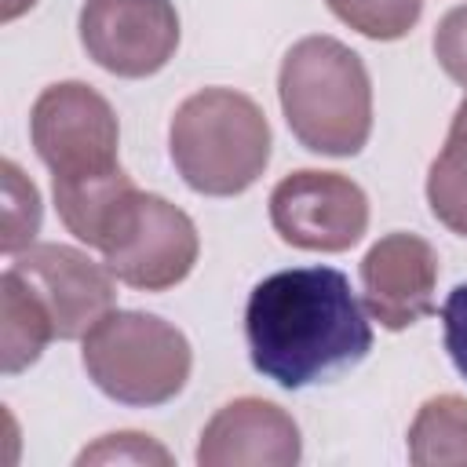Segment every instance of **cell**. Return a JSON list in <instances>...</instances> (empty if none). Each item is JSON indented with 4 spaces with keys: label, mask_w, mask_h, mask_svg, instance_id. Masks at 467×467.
Masks as SVG:
<instances>
[{
    "label": "cell",
    "mask_w": 467,
    "mask_h": 467,
    "mask_svg": "<svg viewBox=\"0 0 467 467\" xmlns=\"http://www.w3.org/2000/svg\"><path fill=\"white\" fill-rule=\"evenodd\" d=\"M29 135L36 157L51 168L55 186H77L120 171L117 113L95 88L80 80H62L36 95Z\"/></svg>",
    "instance_id": "obj_5"
},
{
    "label": "cell",
    "mask_w": 467,
    "mask_h": 467,
    "mask_svg": "<svg viewBox=\"0 0 467 467\" xmlns=\"http://www.w3.org/2000/svg\"><path fill=\"white\" fill-rule=\"evenodd\" d=\"M88 379L120 405H164L190 379L186 336L157 314L109 310L88 336L80 354Z\"/></svg>",
    "instance_id": "obj_4"
},
{
    "label": "cell",
    "mask_w": 467,
    "mask_h": 467,
    "mask_svg": "<svg viewBox=\"0 0 467 467\" xmlns=\"http://www.w3.org/2000/svg\"><path fill=\"white\" fill-rule=\"evenodd\" d=\"M303 456L296 420L263 398L223 405L201 431V467H292Z\"/></svg>",
    "instance_id": "obj_11"
},
{
    "label": "cell",
    "mask_w": 467,
    "mask_h": 467,
    "mask_svg": "<svg viewBox=\"0 0 467 467\" xmlns=\"http://www.w3.org/2000/svg\"><path fill=\"white\" fill-rule=\"evenodd\" d=\"M33 4H36V0H4V18H7V22L18 18V15H22L26 7H33Z\"/></svg>",
    "instance_id": "obj_20"
},
{
    "label": "cell",
    "mask_w": 467,
    "mask_h": 467,
    "mask_svg": "<svg viewBox=\"0 0 467 467\" xmlns=\"http://www.w3.org/2000/svg\"><path fill=\"white\" fill-rule=\"evenodd\" d=\"M55 339L51 317L36 292L7 266L0 277V354H4V372L15 376L29 368L40 350Z\"/></svg>",
    "instance_id": "obj_12"
},
{
    "label": "cell",
    "mask_w": 467,
    "mask_h": 467,
    "mask_svg": "<svg viewBox=\"0 0 467 467\" xmlns=\"http://www.w3.org/2000/svg\"><path fill=\"white\" fill-rule=\"evenodd\" d=\"M11 270L44 303L55 339L88 336L113 310V274L69 244H29L11 255Z\"/></svg>",
    "instance_id": "obj_9"
},
{
    "label": "cell",
    "mask_w": 467,
    "mask_h": 467,
    "mask_svg": "<svg viewBox=\"0 0 467 467\" xmlns=\"http://www.w3.org/2000/svg\"><path fill=\"white\" fill-rule=\"evenodd\" d=\"M168 150L190 190L234 197L263 175L270 161V124L248 95L204 88L175 109Z\"/></svg>",
    "instance_id": "obj_3"
},
{
    "label": "cell",
    "mask_w": 467,
    "mask_h": 467,
    "mask_svg": "<svg viewBox=\"0 0 467 467\" xmlns=\"http://www.w3.org/2000/svg\"><path fill=\"white\" fill-rule=\"evenodd\" d=\"M438 252L416 234H387L361 259V288L368 314L401 332L434 310Z\"/></svg>",
    "instance_id": "obj_10"
},
{
    "label": "cell",
    "mask_w": 467,
    "mask_h": 467,
    "mask_svg": "<svg viewBox=\"0 0 467 467\" xmlns=\"http://www.w3.org/2000/svg\"><path fill=\"white\" fill-rule=\"evenodd\" d=\"M80 44L106 73L139 80L168 66L179 47L171 0H84Z\"/></svg>",
    "instance_id": "obj_8"
},
{
    "label": "cell",
    "mask_w": 467,
    "mask_h": 467,
    "mask_svg": "<svg viewBox=\"0 0 467 467\" xmlns=\"http://www.w3.org/2000/svg\"><path fill=\"white\" fill-rule=\"evenodd\" d=\"M339 22L358 29L368 40L405 36L423 11V0H325Z\"/></svg>",
    "instance_id": "obj_15"
},
{
    "label": "cell",
    "mask_w": 467,
    "mask_h": 467,
    "mask_svg": "<svg viewBox=\"0 0 467 467\" xmlns=\"http://www.w3.org/2000/svg\"><path fill=\"white\" fill-rule=\"evenodd\" d=\"M171 463L168 449H161L157 441H150L146 434L135 431H120V434H106L102 441H95L91 449H84L77 456V463Z\"/></svg>",
    "instance_id": "obj_17"
},
{
    "label": "cell",
    "mask_w": 467,
    "mask_h": 467,
    "mask_svg": "<svg viewBox=\"0 0 467 467\" xmlns=\"http://www.w3.org/2000/svg\"><path fill=\"white\" fill-rule=\"evenodd\" d=\"M434 58L456 84L467 88V4L452 7L438 22V29H434Z\"/></svg>",
    "instance_id": "obj_18"
},
{
    "label": "cell",
    "mask_w": 467,
    "mask_h": 467,
    "mask_svg": "<svg viewBox=\"0 0 467 467\" xmlns=\"http://www.w3.org/2000/svg\"><path fill=\"white\" fill-rule=\"evenodd\" d=\"M445 325V350L456 365V372L467 379V285H456L441 306Z\"/></svg>",
    "instance_id": "obj_19"
},
{
    "label": "cell",
    "mask_w": 467,
    "mask_h": 467,
    "mask_svg": "<svg viewBox=\"0 0 467 467\" xmlns=\"http://www.w3.org/2000/svg\"><path fill=\"white\" fill-rule=\"evenodd\" d=\"M244 339L255 372L303 390L354 368L372 350V328L332 266H296L263 277L244 306Z\"/></svg>",
    "instance_id": "obj_1"
},
{
    "label": "cell",
    "mask_w": 467,
    "mask_h": 467,
    "mask_svg": "<svg viewBox=\"0 0 467 467\" xmlns=\"http://www.w3.org/2000/svg\"><path fill=\"white\" fill-rule=\"evenodd\" d=\"M277 95L292 135L328 157H354L372 131V84L358 51L336 36H303L288 47Z\"/></svg>",
    "instance_id": "obj_2"
},
{
    "label": "cell",
    "mask_w": 467,
    "mask_h": 467,
    "mask_svg": "<svg viewBox=\"0 0 467 467\" xmlns=\"http://www.w3.org/2000/svg\"><path fill=\"white\" fill-rule=\"evenodd\" d=\"M4 252L18 255L40 230V197L15 161H4Z\"/></svg>",
    "instance_id": "obj_16"
},
{
    "label": "cell",
    "mask_w": 467,
    "mask_h": 467,
    "mask_svg": "<svg viewBox=\"0 0 467 467\" xmlns=\"http://www.w3.org/2000/svg\"><path fill=\"white\" fill-rule=\"evenodd\" d=\"M197 248V226L182 208L135 190L117 208L99 252L117 281L142 292H164L193 270Z\"/></svg>",
    "instance_id": "obj_6"
},
{
    "label": "cell",
    "mask_w": 467,
    "mask_h": 467,
    "mask_svg": "<svg viewBox=\"0 0 467 467\" xmlns=\"http://www.w3.org/2000/svg\"><path fill=\"white\" fill-rule=\"evenodd\" d=\"M427 204L441 226L467 237V99L460 102L449 139L427 171Z\"/></svg>",
    "instance_id": "obj_14"
},
{
    "label": "cell",
    "mask_w": 467,
    "mask_h": 467,
    "mask_svg": "<svg viewBox=\"0 0 467 467\" xmlns=\"http://www.w3.org/2000/svg\"><path fill=\"white\" fill-rule=\"evenodd\" d=\"M409 460L416 467L467 463V398L441 394L420 405L409 427Z\"/></svg>",
    "instance_id": "obj_13"
},
{
    "label": "cell",
    "mask_w": 467,
    "mask_h": 467,
    "mask_svg": "<svg viewBox=\"0 0 467 467\" xmlns=\"http://www.w3.org/2000/svg\"><path fill=\"white\" fill-rule=\"evenodd\" d=\"M270 223L281 241L306 252H347L368 226L365 190L339 175L303 168L285 175L270 193Z\"/></svg>",
    "instance_id": "obj_7"
}]
</instances>
